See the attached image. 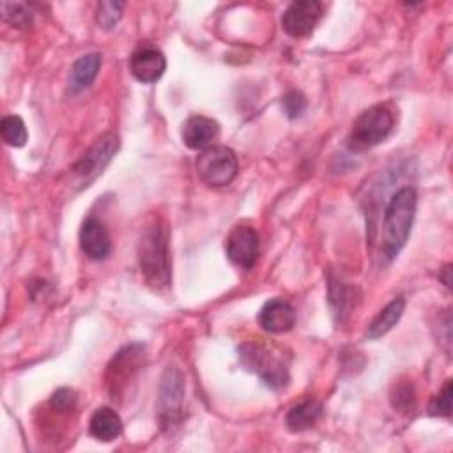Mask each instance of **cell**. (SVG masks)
Listing matches in <instances>:
<instances>
[{"mask_svg": "<svg viewBox=\"0 0 453 453\" xmlns=\"http://www.w3.org/2000/svg\"><path fill=\"white\" fill-rule=\"evenodd\" d=\"M442 271H444V276H442L444 285H446V287H449V283H451V280H449V265H446Z\"/></svg>", "mask_w": 453, "mask_h": 453, "instance_id": "27", "label": "cell"}, {"mask_svg": "<svg viewBox=\"0 0 453 453\" xmlns=\"http://www.w3.org/2000/svg\"><path fill=\"white\" fill-rule=\"evenodd\" d=\"M101 67V55L99 53H87L80 57L73 67L69 76V92L78 94L92 85Z\"/></svg>", "mask_w": 453, "mask_h": 453, "instance_id": "15", "label": "cell"}, {"mask_svg": "<svg viewBox=\"0 0 453 453\" xmlns=\"http://www.w3.org/2000/svg\"><path fill=\"white\" fill-rule=\"evenodd\" d=\"M0 134L11 147H23L28 138L25 122L18 115H7L0 120Z\"/></svg>", "mask_w": 453, "mask_h": 453, "instance_id": "19", "label": "cell"}, {"mask_svg": "<svg viewBox=\"0 0 453 453\" xmlns=\"http://www.w3.org/2000/svg\"><path fill=\"white\" fill-rule=\"evenodd\" d=\"M393 405L402 409V411H409V407H412V389H411V386H400L396 389V398L393 396Z\"/></svg>", "mask_w": 453, "mask_h": 453, "instance_id": "26", "label": "cell"}, {"mask_svg": "<svg viewBox=\"0 0 453 453\" xmlns=\"http://www.w3.org/2000/svg\"><path fill=\"white\" fill-rule=\"evenodd\" d=\"M124 5H126L124 2H101L96 11L97 25L103 30H111L119 23Z\"/></svg>", "mask_w": 453, "mask_h": 453, "instance_id": "21", "label": "cell"}, {"mask_svg": "<svg viewBox=\"0 0 453 453\" xmlns=\"http://www.w3.org/2000/svg\"><path fill=\"white\" fill-rule=\"evenodd\" d=\"M80 248L92 260H103L110 255L111 241L104 223L94 216H88L80 228Z\"/></svg>", "mask_w": 453, "mask_h": 453, "instance_id": "11", "label": "cell"}, {"mask_svg": "<svg viewBox=\"0 0 453 453\" xmlns=\"http://www.w3.org/2000/svg\"><path fill=\"white\" fill-rule=\"evenodd\" d=\"M117 150L119 138L113 133H106L94 142V145L81 156V159L73 166V170L81 180L88 182L103 172V168L111 161Z\"/></svg>", "mask_w": 453, "mask_h": 453, "instance_id": "8", "label": "cell"}, {"mask_svg": "<svg viewBox=\"0 0 453 453\" xmlns=\"http://www.w3.org/2000/svg\"><path fill=\"white\" fill-rule=\"evenodd\" d=\"M260 326L273 334H281L287 333L294 327L296 324V311L290 303L283 299H271L267 301L258 315Z\"/></svg>", "mask_w": 453, "mask_h": 453, "instance_id": "14", "label": "cell"}, {"mask_svg": "<svg viewBox=\"0 0 453 453\" xmlns=\"http://www.w3.org/2000/svg\"><path fill=\"white\" fill-rule=\"evenodd\" d=\"M395 126L393 111L384 104H375L365 110L352 124L349 134V147L354 150H366L388 138Z\"/></svg>", "mask_w": 453, "mask_h": 453, "instance_id": "4", "label": "cell"}, {"mask_svg": "<svg viewBox=\"0 0 453 453\" xmlns=\"http://www.w3.org/2000/svg\"><path fill=\"white\" fill-rule=\"evenodd\" d=\"M281 106L288 119H297L306 110V97L299 90H290L283 96Z\"/></svg>", "mask_w": 453, "mask_h": 453, "instance_id": "23", "label": "cell"}, {"mask_svg": "<svg viewBox=\"0 0 453 453\" xmlns=\"http://www.w3.org/2000/svg\"><path fill=\"white\" fill-rule=\"evenodd\" d=\"M74 402H76V396H74V391L69 389V388H60L57 389L51 398H50V405L55 409V411H71L74 407Z\"/></svg>", "mask_w": 453, "mask_h": 453, "instance_id": "24", "label": "cell"}, {"mask_svg": "<svg viewBox=\"0 0 453 453\" xmlns=\"http://www.w3.org/2000/svg\"><path fill=\"white\" fill-rule=\"evenodd\" d=\"M430 416H449L451 414V380H446L442 389L428 403Z\"/></svg>", "mask_w": 453, "mask_h": 453, "instance_id": "22", "label": "cell"}, {"mask_svg": "<svg viewBox=\"0 0 453 453\" xmlns=\"http://www.w3.org/2000/svg\"><path fill=\"white\" fill-rule=\"evenodd\" d=\"M403 308H405V301L403 297H396L393 299L391 303H388L379 313L377 317L370 322L368 326V331H366V336L370 340H375V338H380L384 336L388 331H391L396 322L400 320L402 313H403Z\"/></svg>", "mask_w": 453, "mask_h": 453, "instance_id": "17", "label": "cell"}, {"mask_svg": "<svg viewBox=\"0 0 453 453\" xmlns=\"http://www.w3.org/2000/svg\"><path fill=\"white\" fill-rule=\"evenodd\" d=\"M88 430H90V435L96 437L97 441L110 442L120 435L122 421L113 409L99 407V409H96V412L90 418Z\"/></svg>", "mask_w": 453, "mask_h": 453, "instance_id": "16", "label": "cell"}, {"mask_svg": "<svg viewBox=\"0 0 453 453\" xmlns=\"http://www.w3.org/2000/svg\"><path fill=\"white\" fill-rule=\"evenodd\" d=\"M218 134L219 124L211 117L193 115L182 126V142L193 150H205L212 147Z\"/></svg>", "mask_w": 453, "mask_h": 453, "instance_id": "13", "label": "cell"}, {"mask_svg": "<svg viewBox=\"0 0 453 453\" xmlns=\"http://www.w3.org/2000/svg\"><path fill=\"white\" fill-rule=\"evenodd\" d=\"M2 18L11 23L12 27L25 28L32 21V12L25 4L19 2H2Z\"/></svg>", "mask_w": 453, "mask_h": 453, "instance_id": "20", "label": "cell"}, {"mask_svg": "<svg viewBox=\"0 0 453 453\" xmlns=\"http://www.w3.org/2000/svg\"><path fill=\"white\" fill-rule=\"evenodd\" d=\"M129 69L138 81L154 83L163 76V73L166 69V60L159 50H156L152 46H145V48L136 50L131 55Z\"/></svg>", "mask_w": 453, "mask_h": 453, "instance_id": "12", "label": "cell"}, {"mask_svg": "<svg viewBox=\"0 0 453 453\" xmlns=\"http://www.w3.org/2000/svg\"><path fill=\"white\" fill-rule=\"evenodd\" d=\"M320 411H322V407H320L319 402H315V400H311V398L303 400V402L296 403V405L288 411L287 419H285V421H287V426H288L290 430H296V432L306 430V428H310V426L315 425V421H317L319 416H320Z\"/></svg>", "mask_w": 453, "mask_h": 453, "instance_id": "18", "label": "cell"}, {"mask_svg": "<svg viewBox=\"0 0 453 453\" xmlns=\"http://www.w3.org/2000/svg\"><path fill=\"white\" fill-rule=\"evenodd\" d=\"M143 359V347L138 343H131L120 349L106 370V388L111 398L122 395L126 384L138 372Z\"/></svg>", "mask_w": 453, "mask_h": 453, "instance_id": "7", "label": "cell"}, {"mask_svg": "<svg viewBox=\"0 0 453 453\" xmlns=\"http://www.w3.org/2000/svg\"><path fill=\"white\" fill-rule=\"evenodd\" d=\"M416 212V191L411 186L400 188L388 202L382 219L380 255L386 262L398 257L407 242Z\"/></svg>", "mask_w": 453, "mask_h": 453, "instance_id": "1", "label": "cell"}, {"mask_svg": "<svg viewBox=\"0 0 453 453\" xmlns=\"http://www.w3.org/2000/svg\"><path fill=\"white\" fill-rule=\"evenodd\" d=\"M239 357L241 363L250 372L257 373L265 386L280 389L288 382V363L278 349L260 342H246L239 347Z\"/></svg>", "mask_w": 453, "mask_h": 453, "instance_id": "3", "label": "cell"}, {"mask_svg": "<svg viewBox=\"0 0 453 453\" xmlns=\"http://www.w3.org/2000/svg\"><path fill=\"white\" fill-rule=\"evenodd\" d=\"M322 18V5L317 0L292 2L281 16V27L290 37H306Z\"/></svg>", "mask_w": 453, "mask_h": 453, "instance_id": "9", "label": "cell"}, {"mask_svg": "<svg viewBox=\"0 0 453 453\" xmlns=\"http://www.w3.org/2000/svg\"><path fill=\"white\" fill-rule=\"evenodd\" d=\"M138 264L149 285L166 287L170 283L168 232L163 223L154 221L145 226L138 241Z\"/></svg>", "mask_w": 453, "mask_h": 453, "instance_id": "2", "label": "cell"}, {"mask_svg": "<svg viewBox=\"0 0 453 453\" xmlns=\"http://www.w3.org/2000/svg\"><path fill=\"white\" fill-rule=\"evenodd\" d=\"M184 402V379L175 366H168L161 377L157 411L161 426L170 428L180 421Z\"/></svg>", "mask_w": 453, "mask_h": 453, "instance_id": "6", "label": "cell"}, {"mask_svg": "<svg viewBox=\"0 0 453 453\" xmlns=\"http://www.w3.org/2000/svg\"><path fill=\"white\" fill-rule=\"evenodd\" d=\"M237 157L232 149L223 145H212L200 152L196 157L198 177L212 188L230 184L237 175Z\"/></svg>", "mask_w": 453, "mask_h": 453, "instance_id": "5", "label": "cell"}, {"mask_svg": "<svg viewBox=\"0 0 453 453\" xmlns=\"http://www.w3.org/2000/svg\"><path fill=\"white\" fill-rule=\"evenodd\" d=\"M260 242L255 228L239 225L226 239V257L241 269H251L258 258Z\"/></svg>", "mask_w": 453, "mask_h": 453, "instance_id": "10", "label": "cell"}, {"mask_svg": "<svg viewBox=\"0 0 453 453\" xmlns=\"http://www.w3.org/2000/svg\"><path fill=\"white\" fill-rule=\"evenodd\" d=\"M350 294H352V288H347L343 285H338L336 288L331 287L329 301H331V304L334 308V313H340V315L347 313L345 311L347 310V303H350V299H347V296H350Z\"/></svg>", "mask_w": 453, "mask_h": 453, "instance_id": "25", "label": "cell"}]
</instances>
